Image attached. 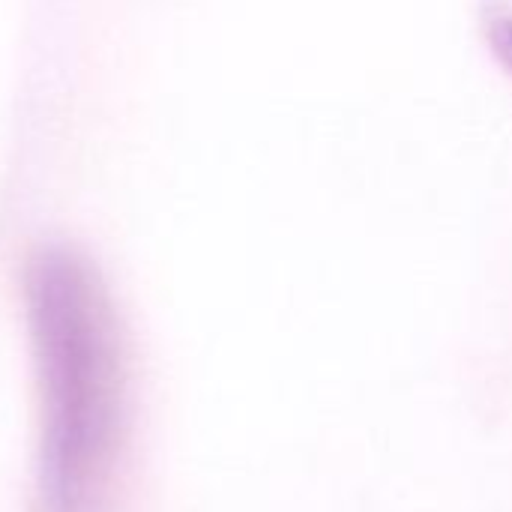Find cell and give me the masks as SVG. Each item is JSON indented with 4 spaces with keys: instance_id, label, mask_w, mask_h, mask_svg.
I'll use <instances>...</instances> for the list:
<instances>
[{
    "instance_id": "6da1fadb",
    "label": "cell",
    "mask_w": 512,
    "mask_h": 512,
    "mask_svg": "<svg viewBox=\"0 0 512 512\" xmlns=\"http://www.w3.org/2000/svg\"><path fill=\"white\" fill-rule=\"evenodd\" d=\"M24 309L42 512H108L129 444V354L114 300L87 258L51 246L27 264Z\"/></svg>"
},
{
    "instance_id": "7a4b0ae2",
    "label": "cell",
    "mask_w": 512,
    "mask_h": 512,
    "mask_svg": "<svg viewBox=\"0 0 512 512\" xmlns=\"http://www.w3.org/2000/svg\"><path fill=\"white\" fill-rule=\"evenodd\" d=\"M495 42H498V51L507 57V63L512 66V24H501V27H498Z\"/></svg>"
}]
</instances>
